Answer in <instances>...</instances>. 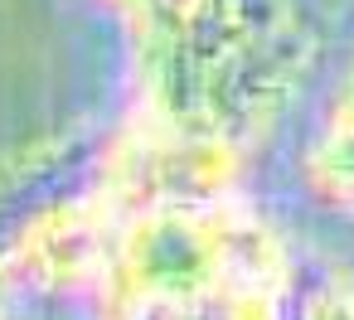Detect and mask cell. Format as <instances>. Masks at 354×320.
Returning <instances> with one entry per match:
<instances>
[{
  "instance_id": "7a4b0ae2",
  "label": "cell",
  "mask_w": 354,
  "mask_h": 320,
  "mask_svg": "<svg viewBox=\"0 0 354 320\" xmlns=\"http://www.w3.org/2000/svg\"><path fill=\"white\" fill-rule=\"evenodd\" d=\"M315 320H354V291H344V296H330V301H320Z\"/></svg>"
},
{
  "instance_id": "6da1fadb",
  "label": "cell",
  "mask_w": 354,
  "mask_h": 320,
  "mask_svg": "<svg viewBox=\"0 0 354 320\" xmlns=\"http://www.w3.org/2000/svg\"><path fill=\"white\" fill-rule=\"evenodd\" d=\"M335 136H339V146H344V156L354 165V88H349V97H344V107L335 117Z\"/></svg>"
}]
</instances>
